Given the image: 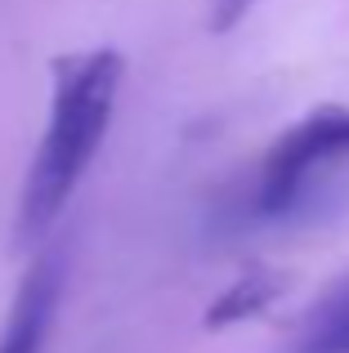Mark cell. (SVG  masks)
Returning <instances> with one entry per match:
<instances>
[{
  "mask_svg": "<svg viewBox=\"0 0 349 353\" xmlns=\"http://www.w3.org/2000/svg\"><path fill=\"white\" fill-rule=\"evenodd\" d=\"M251 9H255V0H215L210 5V23H215V32H233Z\"/></svg>",
  "mask_w": 349,
  "mask_h": 353,
  "instance_id": "8992f818",
  "label": "cell"
},
{
  "mask_svg": "<svg viewBox=\"0 0 349 353\" xmlns=\"http://www.w3.org/2000/svg\"><path fill=\"white\" fill-rule=\"evenodd\" d=\"M287 291V277L273 273V268H246L242 277H233V286L210 300L206 309V331H224V327H237V322H251L255 313H264L278 295Z\"/></svg>",
  "mask_w": 349,
  "mask_h": 353,
  "instance_id": "5b68a950",
  "label": "cell"
},
{
  "mask_svg": "<svg viewBox=\"0 0 349 353\" xmlns=\"http://www.w3.org/2000/svg\"><path fill=\"white\" fill-rule=\"evenodd\" d=\"M278 353H349V273L309 304Z\"/></svg>",
  "mask_w": 349,
  "mask_h": 353,
  "instance_id": "277c9868",
  "label": "cell"
},
{
  "mask_svg": "<svg viewBox=\"0 0 349 353\" xmlns=\"http://www.w3.org/2000/svg\"><path fill=\"white\" fill-rule=\"evenodd\" d=\"M121 81H126V59L112 45H99V50L54 63L45 134L32 152L23 192H18V215H14L18 246H36L59 224L63 206L81 188L86 170L94 165L99 148L108 139Z\"/></svg>",
  "mask_w": 349,
  "mask_h": 353,
  "instance_id": "6da1fadb",
  "label": "cell"
},
{
  "mask_svg": "<svg viewBox=\"0 0 349 353\" xmlns=\"http://www.w3.org/2000/svg\"><path fill=\"white\" fill-rule=\"evenodd\" d=\"M59 300H63V255L45 250L14 291L9 318L0 327V353H45V340H50L54 318H59Z\"/></svg>",
  "mask_w": 349,
  "mask_h": 353,
  "instance_id": "3957f363",
  "label": "cell"
},
{
  "mask_svg": "<svg viewBox=\"0 0 349 353\" xmlns=\"http://www.w3.org/2000/svg\"><path fill=\"white\" fill-rule=\"evenodd\" d=\"M349 161V108H318L273 143L255 183V219H300L305 201L332 188V165Z\"/></svg>",
  "mask_w": 349,
  "mask_h": 353,
  "instance_id": "7a4b0ae2",
  "label": "cell"
}]
</instances>
